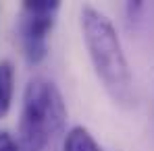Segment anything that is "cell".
Listing matches in <instances>:
<instances>
[{"instance_id": "obj_1", "label": "cell", "mask_w": 154, "mask_h": 151, "mask_svg": "<svg viewBox=\"0 0 154 151\" xmlns=\"http://www.w3.org/2000/svg\"><path fill=\"white\" fill-rule=\"evenodd\" d=\"M81 31L85 39V48L96 68V75L104 83L110 97L119 103L133 101L131 73L119 33L110 19L94 6L81 8Z\"/></svg>"}, {"instance_id": "obj_2", "label": "cell", "mask_w": 154, "mask_h": 151, "mask_svg": "<svg viewBox=\"0 0 154 151\" xmlns=\"http://www.w3.org/2000/svg\"><path fill=\"white\" fill-rule=\"evenodd\" d=\"M67 108L58 87L48 79L29 81L23 93L19 118V147L21 151H44L56 135L65 128Z\"/></svg>"}, {"instance_id": "obj_3", "label": "cell", "mask_w": 154, "mask_h": 151, "mask_svg": "<svg viewBox=\"0 0 154 151\" xmlns=\"http://www.w3.org/2000/svg\"><path fill=\"white\" fill-rule=\"evenodd\" d=\"M60 2L27 0L23 2V19L19 25L23 56L29 64H40L48 56V35L54 27V15Z\"/></svg>"}, {"instance_id": "obj_4", "label": "cell", "mask_w": 154, "mask_h": 151, "mask_svg": "<svg viewBox=\"0 0 154 151\" xmlns=\"http://www.w3.org/2000/svg\"><path fill=\"white\" fill-rule=\"evenodd\" d=\"M63 151H102L85 126H73L65 135Z\"/></svg>"}, {"instance_id": "obj_5", "label": "cell", "mask_w": 154, "mask_h": 151, "mask_svg": "<svg viewBox=\"0 0 154 151\" xmlns=\"http://www.w3.org/2000/svg\"><path fill=\"white\" fill-rule=\"evenodd\" d=\"M15 91V71L11 62H0V120L8 114Z\"/></svg>"}, {"instance_id": "obj_6", "label": "cell", "mask_w": 154, "mask_h": 151, "mask_svg": "<svg viewBox=\"0 0 154 151\" xmlns=\"http://www.w3.org/2000/svg\"><path fill=\"white\" fill-rule=\"evenodd\" d=\"M0 151H21L19 143L6 130H0Z\"/></svg>"}]
</instances>
